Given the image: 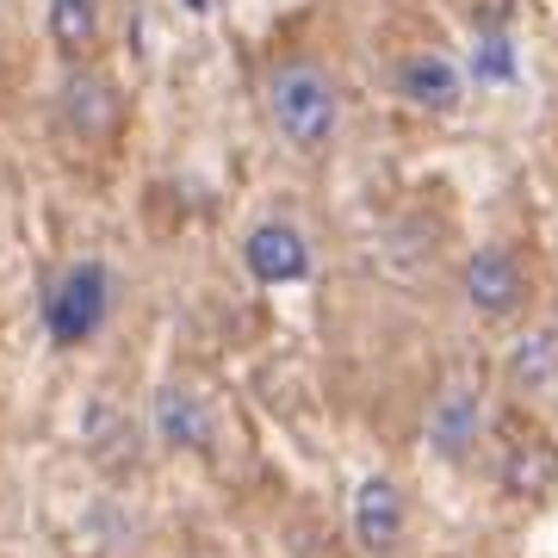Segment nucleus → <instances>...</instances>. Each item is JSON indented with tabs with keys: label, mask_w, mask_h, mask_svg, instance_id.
Returning <instances> with one entry per match:
<instances>
[{
	"label": "nucleus",
	"mask_w": 558,
	"mask_h": 558,
	"mask_svg": "<svg viewBox=\"0 0 558 558\" xmlns=\"http://www.w3.org/2000/svg\"><path fill=\"white\" fill-rule=\"evenodd\" d=\"M267 119H274V131L292 149H323L341 124V94L329 81V69H317L311 57L279 62L267 75Z\"/></svg>",
	"instance_id": "f257e3e1"
},
{
	"label": "nucleus",
	"mask_w": 558,
	"mask_h": 558,
	"mask_svg": "<svg viewBox=\"0 0 558 558\" xmlns=\"http://www.w3.org/2000/svg\"><path fill=\"white\" fill-rule=\"evenodd\" d=\"M112 317V274L106 260H69L44 286V336L57 348H87Z\"/></svg>",
	"instance_id": "f03ea898"
},
{
	"label": "nucleus",
	"mask_w": 558,
	"mask_h": 558,
	"mask_svg": "<svg viewBox=\"0 0 558 558\" xmlns=\"http://www.w3.org/2000/svg\"><path fill=\"white\" fill-rule=\"evenodd\" d=\"M57 124L75 143H106L124 124V94L100 75V69H75L57 94Z\"/></svg>",
	"instance_id": "7ed1b4c3"
},
{
	"label": "nucleus",
	"mask_w": 558,
	"mask_h": 558,
	"mask_svg": "<svg viewBox=\"0 0 558 558\" xmlns=\"http://www.w3.org/2000/svg\"><path fill=\"white\" fill-rule=\"evenodd\" d=\"M242 267H248V279H260V286H299V279L311 274V242H304L299 223L267 218L242 236Z\"/></svg>",
	"instance_id": "20e7f679"
},
{
	"label": "nucleus",
	"mask_w": 558,
	"mask_h": 558,
	"mask_svg": "<svg viewBox=\"0 0 558 558\" xmlns=\"http://www.w3.org/2000/svg\"><path fill=\"white\" fill-rule=\"evenodd\" d=\"M465 304L478 311L484 323H509L527 304V274L509 248H478L465 260Z\"/></svg>",
	"instance_id": "39448f33"
},
{
	"label": "nucleus",
	"mask_w": 558,
	"mask_h": 558,
	"mask_svg": "<svg viewBox=\"0 0 558 558\" xmlns=\"http://www.w3.org/2000/svg\"><path fill=\"white\" fill-rule=\"evenodd\" d=\"M354 539L366 558H391L403 546V527H410V502H403V490L391 478H366L354 490Z\"/></svg>",
	"instance_id": "423d86ee"
},
{
	"label": "nucleus",
	"mask_w": 558,
	"mask_h": 558,
	"mask_svg": "<svg viewBox=\"0 0 558 558\" xmlns=\"http://www.w3.org/2000/svg\"><path fill=\"white\" fill-rule=\"evenodd\" d=\"M478 440H484V398L472 385L440 391L435 410H428V453L447 459V465H465L478 453Z\"/></svg>",
	"instance_id": "0eeeda50"
},
{
	"label": "nucleus",
	"mask_w": 558,
	"mask_h": 558,
	"mask_svg": "<svg viewBox=\"0 0 558 558\" xmlns=\"http://www.w3.org/2000/svg\"><path fill=\"white\" fill-rule=\"evenodd\" d=\"M398 94H403V106H416V112H453L459 94H465V75H459L453 57L416 50V57L398 62Z\"/></svg>",
	"instance_id": "6e6552de"
},
{
	"label": "nucleus",
	"mask_w": 558,
	"mask_h": 558,
	"mask_svg": "<svg viewBox=\"0 0 558 558\" xmlns=\"http://www.w3.org/2000/svg\"><path fill=\"white\" fill-rule=\"evenodd\" d=\"M502 490L515 502H546L558 490V447L553 440H539V435H527V440H515L509 447V459H502Z\"/></svg>",
	"instance_id": "1a4fd4ad"
},
{
	"label": "nucleus",
	"mask_w": 558,
	"mask_h": 558,
	"mask_svg": "<svg viewBox=\"0 0 558 558\" xmlns=\"http://www.w3.org/2000/svg\"><path fill=\"white\" fill-rule=\"evenodd\" d=\"M156 435L180 453H205L211 447V410H205L193 391H180V385H161L156 391Z\"/></svg>",
	"instance_id": "9d476101"
},
{
	"label": "nucleus",
	"mask_w": 558,
	"mask_h": 558,
	"mask_svg": "<svg viewBox=\"0 0 558 558\" xmlns=\"http://www.w3.org/2000/svg\"><path fill=\"white\" fill-rule=\"evenodd\" d=\"M50 44H57L69 62H81L94 44H100V0H50Z\"/></svg>",
	"instance_id": "9b49d317"
},
{
	"label": "nucleus",
	"mask_w": 558,
	"mask_h": 558,
	"mask_svg": "<svg viewBox=\"0 0 558 558\" xmlns=\"http://www.w3.org/2000/svg\"><path fill=\"white\" fill-rule=\"evenodd\" d=\"M509 379H515V391H527V398L553 391L558 385V336L553 329H534V336L515 341V354H509Z\"/></svg>",
	"instance_id": "f8f14e48"
},
{
	"label": "nucleus",
	"mask_w": 558,
	"mask_h": 558,
	"mask_svg": "<svg viewBox=\"0 0 558 558\" xmlns=\"http://www.w3.org/2000/svg\"><path fill=\"white\" fill-rule=\"evenodd\" d=\"M472 75L478 81H515V44L509 38H484L472 50Z\"/></svg>",
	"instance_id": "ddd939ff"
},
{
	"label": "nucleus",
	"mask_w": 558,
	"mask_h": 558,
	"mask_svg": "<svg viewBox=\"0 0 558 558\" xmlns=\"http://www.w3.org/2000/svg\"><path fill=\"white\" fill-rule=\"evenodd\" d=\"M0 7H7V0H0Z\"/></svg>",
	"instance_id": "4468645a"
}]
</instances>
